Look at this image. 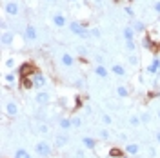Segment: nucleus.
Returning <instances> with one entry per match:
<instances>
[{
	"label": "nucleus",
	"mask_w": 160,
	"mask_h": 158,
	"mask_svg": "<svg viewBox=\"0 0 160 158\" xmlns=\"http://www.w3.org/2000/svg\"><path fill=\"white\" fill-rule=\"evenodd\" d=\"M68 26H69V31L75 33L77 37H80V38H91V33L86 27V24H82V22H69Z\"/></svg>",
	"instance_id": "obj_1"
},
{
	"label": "nucleus",
	"mask_w": 160,
	"mask_h": 158,
	"mask_svg": "<svg viewBox=\"0 0 160 158\" xmlns=\"http://www.w3.org/2000/svg\"><path fill=\"white\" fill-rule=\"evenodd\" d=\"M35 153L42 158H48L51 153H53V147H51V144L48 140H40V142L35 144Z\"/></svg>",
	"instance_id": "obj_2"
},
{
	"label": "nucleus",
	"mask_w": 160,
	"mask_h": 158,
	"mask_svg": "<svg viewBox=\"0 0 160 158\" xmlns=\"http://www.w3.org/2000/svg\"><path fill=\"white\" fill-rule=\"evenodd\" d=\"M24 38L28 40V42H33V40L38 38V31H37V27H35L33 24H28V26L24 27Z\"/></svg>",
	"instance_id": "obj_3"
},
{
	"label": "nucleus",
	"mask_w": 160,
	"mask_h": 158,
	"mask_svg": "<svg viewBox=\"0 0 160 158\" xmlns=\"http://www.w3.org/2000/svg\"><path fill=\"white\" fill-rule=\"evenodd\" d=\"M51 100V95L48 91H38L37 95H35V102L38 104V106H46V104H49Z\"/></svg>",
	"instance_id": "obj_4"
},
{
	"label": "nucleus",
	"mask_w": 160,
	"mask_h": 158,
	"mask_svg": "<svg viewBox=\"0 0 160 158\" xmlns=\"http://www.w3.org/2000/svg\"><path fill=\"white\" fill-rule=\"evenodd\" d=\"M60 62H62V66L64 67H71V66H75V57L68 53V51H64L62 55H60Z\"/></svg>",
	"instance_id": "obj_5"
},
{
	"label": "nucleus",
	"mask_w": 160,
	"mask_h": 158,
	"mask_svg": "<svg viewBox=\"0 0 160 158\" xmlns=\"http://www.w3.org/2000/svg\"><path fill=\"white\" fill-rule=\"evenodd\" d=\"M4 11H6L8 15H11V17H17L20 13V6L17 2H8V4L4 6Z\"/></svg>",
	"instance_id": "obj_6"
},
{
	"label": "nucleus",
	"mask_w": 160,
	"mask_h": 158,
	"mask_svg": "<svg viewBox=\"0 0 160 158\" xmlns=\"http://www.w3.org/2000/svg\"><path fill=\"white\" fill-rule=\"evenodd\" d=\"M53 144H55V147H57V149L66 147V146L69 144V136H68V135H57L55 140H53Z\"/></svg>",
	"instance_id": "obj_7"
},
{
	"label": "nucleus",
	"mask_w": 160,
	"mask_h": 158,
	"mask_svg": "<svg viewBox=\"0 0 160 158\" xmlns=\"http://www.w3.org/2000/svg\"><path fill=\"white\" fill-rule=\"evenodd\" d=\"M33 82H35V87L42 89L46 84H48V78H46L44 73H35V75H33Z\"/></svg>",
	"instance_id": "obj_8"
},
{
	"label": "nucleus",
	"mask_w": 160,
	"mask_h": 158,
	"mask_svg": "<svg viewBox=\"0 0 160 158\" xmlns=\"http://www.w3.org/2000/svg\"><path fill=\"white\" fill-rule=\"evenodd\" d=\"M53 26L55 27H66L68 26V20H66V17L62 15V13H57V15H53Z\"/></svg>",
	"instance_id": "obj_9"
},
{
	"label": "nucleus",
	"mask_w": 160,
	"mask_h": 158,
	"mask_svg": "<svg viewBox=\"0 0 160 158\" xmlns=\"http://www.w3.org/2000/svg\"><path fill=\"white\" fill-rule=\"evenodd\" d=\"M0 40H2V46H11L15 42V33L13 31H2Z\"/></svg>",
	"instance_id": "obj_10"
},
{
	"label": "nucleus",
	"mask_w": 160,
	"mask_h": 158,
	"mask_svg": "<svg viewBox=\"0 0 160 158\" xmlns=\"http://www.w3.org/2000/svg\"><path fill=\"white\" fill-rule=\"evenodd\" d=\"M6 113H8V116H11V118H15V116H18V106L15 104V102H8L6 104Z\"/></svg>",
	"instance_id": "obj_11"
},
{
	"label": "nucleus",
	"mask_w": 160,
	"mask_h": 158,
	"mask_svg": "<svg viewBox=\"0 0 160 158\" xmlns=\"http://www.w3.org/2000/svg\"><path fill=\"white\" fill-rule=\"evenodd\" d=\"M95 75L100 77V78H108V77H109V69H108L104 64H97V66H95Z\"/></svg>",
	"instance_id": "obj_12"
},
{
	"label": "nucleus",
	"mask_w": 160,
	"mask_h": 158,
	"mask_svg": "<svg viewBox=\"0 0 160 158\" xmlns=\"http://www.w3.org/2000/svg\"><path fill=\"white\" fill-rule=\"evenodd\" d=\"M158 71H160V58L155 57V58L151 60V64L148 66V73H149V75H157Z\"/></svg>",
	"instance_id": "obj_13"
},
{
	"label": "nucleus",
	"mask_w": 160,
	"mask_h": 158,
	"mask_svg": "<svg viewBox=\"0 0 160 158\" xmlns=\"http://www.w3.org/2000/svg\"><path fill=\"white\" fill-rule=\"evenodd\" d=\"M82 146L86 149H93L97 147V138H93V136H82Z\"/></svg>",
	"instance_id": "obj_14"
},
{
	"label": "nucleus",
	"mask_w": 160,
	"mask_h": 158,
	"mask_svg": "<svg viewBox=\"0 0 160 158\" xmlns=\"http://www.w3.org/2000/svg\"><path fill=\"white\" fill-rule=\"evenodd\" d=\"M111 73L117 75V77H126V75H128V69H126L122 64H115V66H111Z\"/></svg>",
	"instance_id": "obj_15"
},
{
	"label": "nucleus",
	"mask_w": 160,
	"mask_h": 158,
	"mask_svg": "<svg viewBox=\"0 0 160 158\" xmlns=\"http://www.w3.org/2000/svg\"><path fill=\"white\" fill-rule=\"evenodd\" d=\"M138 153H140L138 144H128V146H126V155H128V156H135V155H138Z\"/></svg>",
	"instance_id": "obj_16"
},
{
	"label": "nucleus",
	"mask_w": 160,
	"mask_h": 158,
	"mask_svg": "<svg viewBox=\"0 0 160 158\" xmlns=\"http://www.w3.org/2000/svg\"><path fill=\"white\" fill-rule=\"evenodd\" d=\"M135 29L131 27V26H126L124 29H122V37H124V40H135Z\"/></svg>",
	"instance_id": "obj_17"
},
{
	"label": "nucleus",
	"mask_w": 160,
	"mask_h": 158,
	"mask_svg": "<svg viewBox=\"0 0 160 158\" xmlns=\"http://www.w3.org/2000/svg\"><path fill=\"white\" fill-rule=\"evenodd\" d=\"M58 127L62 129V131H71V127H73L71 118H60L58 120Z\"/></svg>",
	"instance_id": "obj_18"
},
{
	"label": "nucleus",
	"mask_w": 160,
	"mask_h": 158,
	"mask_svg": "<svg viewBox=\"0 0 160 158\" xmlns=\"http://www.w3.org/2000/svg\"><path fill=\"white\" fill-rule=\"evenodd\" d=\"M131 27L135 29V33H144V29H146V24H144L142 20H133V22H131Z\"/></svg>",
	"instance_id": "obj_19"
},
{
	"label": "nucleus",
	"mask_w": 160,
	"mask_h": 158,
	"mask_svg": "<svg viewBox=\"0 0 160 158\" xmlns=\"http://www.w3.org/2000/svg\"><path fill=\"white\" fill-rule=\"evenodd\" d=\"M13 158H31V153L28 149H17L13 153Z\"/></svg>",
	"instance_id": "obj_20"
},
{
	"label": "nucleus",
	"mask_w": 160,
	"mask_h": 158,
	"mask_svg": "<svg viewBox=\"0 0 160 158\" xmlns=\"http://www.w3.org/2000/svg\"><path fill=\"white\" fill-rule=\"evenodd\" d=\"M129 126H131V127H138V126H142L140 115H131V116H129Z\"/></svg>",
	"instance_id": "obj_21"
},
{
	"label": "nucleus",
	"mask_w": 160,
	"mask_h": 158,
	"mask_svg": "<svg viewBox=\"0 0 160 158\" xmlns=\"http://www.w3.org/2000/svg\"><path fill=\"white\" fill-rule=\"evenodd\" d=\"M117 95H118L120 98H128L129 96V89L126 87V86H118L117 87Z\"/></svg>",
	"instance_id": "obj_22"
},
{
	"label": "nucleus",
	"mask_w": 160,
	"mask_h": 158,
	"mask_svg": "<svg viewBox=\"0 0 160 158\" xmlns=\"http://www.w3.org/2000/svg\"><path fill=\"white\" fill-rule=\"evenodd\" d=\"M98 138L100 140H104V142H108V140H111V133H109V129H100L98 131Z\"/></svg>",
	"instance_id": "obj_23"
},
{
	"label": "nucleus",
	"mask_w": 160,
	"mask_h": 158,
	"mask_svg": "<svg viewBox=\"0 0 160 158\" xmlns=\"http://www.w3.org/2000/svg\"><path fill=\"white\" fill-rule=\"evenodd\" d=\"M138 62H140V58L135 53H129V55H128V64H129V66H138Z\"/></svg>",
	"instance_id": "obj_24"
},
{
	"label": "nucleus",
	"mask_w": 160,
	"mask_h": 158,
	"mask_svg": "<svg viewBox=\"0 0 160 158\" xmlns=\"http://www.w3.org/2000/svg\"><path fill=\"white\" fill-rule=\"evenodd\" d=\"M71 122H73V127L75 129H80L82 127V124H84V118H82V116H73Z\"/></svg>",
	"instance_id": "obj_25"
},
{
	"label": "nucleus",
	"mask_w": 160,
	"mask_h": 158,
	"mask_svg": "<svg viewBox=\"0 0 160 158\" xmlns=\"http://www.w3.org/2000/svg\"><path fill=\"white\" fill-rule=\"evenodd\" d=\"M126 49L129 53H135L137 51V42L135 40H126Z\"/></svg>",
	"instance_id": "obj_26"
},
{
	"label": "nucleus",
	"mask_w": 160,
	"mask_h": 158,
	"mask_svg": "<svg viewBox=\"0 0 160 158\" xmlns=\"http://www.w3.org/2000/svg\"><path fill=\"white\" fill-rule=\"evenodd\" d=\"M100 120H102V124H104L106 127H109L111 124H113V118H111V115H106V113L100 116Z\"/></svg>",
	"instance_id": "obj_27"
},
{
	"label": "nucleus",
	"mask_w": 160,
	"mask_h": 158,
	"mask_svg": "<svg viewBox=\"0 0 160 158\" xmlns=\"http://www.w3.org/2000/svg\"><path fill=\"white\" fill-rule=\"evenodd\" d=\"M142 46H144V49H148V51L153 49V42H151L149 37H144V40H142Z\"/></svg>",
	"instance_id": "obj_28"
},
{
	"label": "nucleus",
	"mask_w": 160,
	"mask_h": 158,
	"mask_svg": "<svg viewBox=\"0 0 160 158\" xmlns=\"http://www.w3.org/2000/svg\"><path fill=\"white\" fill-rule=\"evenodd\" d=\"M4 80H6V84H15L17 82V75L15 73H8V75H4Z\"/></svg>",
	"instance_id": "obj_29"
},
{
	"label": "nucleus",
	"mask_w": 160,
	"mask_h": 158,
	"mask_svg": "<svg viewBox=\"0 0 160 158\" xmlns=\"http://www.w3.org/2000/svg\"><path fill=\"white\" fill-rule=\"evenodd\" d=\"M109 156H113V158H120V156H124V153H122L120 149H117V147H111V149H109Z\"/></svg>",
	"instance_id": "obj_30"
},
{
	"label": "nucleus",
	"mask_w": 160,
	"mask_h": 158,
	"mask_svg": "<svg viewBox=\"0 0 160 158\" xmlns=\"http://www.w3.org/2000/svg\"><path fill=\"white\" fill-rule=\"evenodd\" d=\"M140 120H142V124H149L151 122V115L148 111H144V113H140Z\"/></svg>",
	"instance_id": "obj_31"
},
{
	"label": "nucleus",
	"mask_w": 160,
	"mask_h": 158,
	"mask_svg": "<svg viewBox=\"0 0 160 158\" xmlns=\"http://www.w3.org/2000/svg\"><path fill=\"white\" fill-rule=\"evenodd\" d=\"M91 33V38H100L102 37V31L98 29V27H93V29H89Z\"/></svg>",
	"instance_id": "obj_32"
},
{
	"label": "nucleus",
	"mask_w": 160,
	"mask_h": 158,
	"mask_svg": "<svg viewBox=\"0 0 160 158\" xmlns=\"http://www.w3.org/2000/svg\"><path fill=\"white\" fill-rule=\"evenodd\" d=\"M4 66H6L8 69H13V67L17 66V62H15V58H8L6 62H4Z\"/></svg>",
	"instance_id": "obj_33"
},
{
	"label": "nucleus",
	"mask_w": 160,
	"mask_h": 158,
	"mask_svg": "<svg viewBox=\"0 0 160 158\" xmlns=\"http://www.w3.org/2000/svg\"><path fill=\"white\" fill-rule=\"evenodd\" d=\"M37 131H38V133H42V135H46V133H49V127H48L46 124H38Z\"/></svg>",
	"instance_id": "obj_34"
},
{
	"label": "nucleus",
	"mask_w": 160,
	"mask_h": 158,
	"mask_svg": "<svg viewBox=\"0 0 160 158\" xmlns=\"http://www.w3.org/2000/svg\"><path fill=\"white\" fill-rule=\"evenodd\" d=\"M86 155H88V153H86L84 149H77L75 155H73V158H86Z\"/></svg>",
	"instance_id": "obj_35"
},
{
	"label": "nucleus",
	"mask_w": 160,
	"mask_h": 158,
	"mask_svg": "<svg viewBox=\"0 0 160 158\" xmlns=\"http://www.w3.org/2000/svg\"><path fill=\"white\" fill-rule=\"evenodd\" d=\"M124 13H126L128 17H131V18L135 17V9H133V7H129V6H128V7H124Z\"/></svg>",
	"instance_id": "obj_36"
},
{
	"label": "nucleus",
	"mask_w": 160,
	"mask_h": 158,
	"mask_svg": "<svg viewBox=\"0 0 160 158\" xmlns=\"http://www.w3.org/2000/svg\"><path fill=\"white\" fill-rule=\"evenodd\" d=\"M77 51H78L80 57H86V55H88V47H84V46H78V47H77Z\"/></svg>",
	"instance_id": "obj_37"
},
{
	"label": "nucleus",
	"mask_w": 160,
	"mask_h": 158,
	"mask_svg": "<svg viewBox=\"0 0 160 158\" xmlns=\"http://www.w3.org/2000/svg\"><path fill=\"white\" fill-rule=\"evenodd\" d=\"M153 9H155V13H157V15H160V2H155Z\"/></svg>",
	"instance_id": "obj_38"
},
{
	"label": "nucleus",
	"mask_w": 160,
	"mask_h": 158,
	"mask_svg": "<svg viewBox=\"0 0 160 158\" xmlns=\"http://www.w3.org/2000/svg\"><path fill=\"white\" fill-rule=\"evenodd\" d=\"M149 156H157V151H155V147H149Z\"/></svg>",
	"instance_id": "obj_39"
},
{
	"label": "nucleus",
	"mask_w": 160,
	"mask_h": 158,
	"mask_svg": "<svg viewBox=\"0 0 160 158\" xmlns=\"http://www.w3.org/2000/svg\"><path fill=\"white\" fill-rule=\"evenodd\" d=\"M84 109H86V115H91V113H93V109H91V106H86Z\"/></svg>",
	"instance_id": "obj_40"
},
{
	"label": "nucleus",
	"mask_w": 160,
	"mask_h": 158,
	"mask_svg": "<svg viewBox=\"0 0 160 158\" xmlns=\"http://www.w3.org/2000/svg\"><path fill=\"white\" fill-rule=\"evenodd\" d=\"M120 140H122V142H126V140H128V135H126V133H122V135H120Z\"/></svg>",
	"instance_id": "obj_41"
},
{
	"label": "nucleus",
	"mask_w": 160,
	"mask_h": 158,
	"mask_svg": "<svg viewBox=\"0 0 160 158\" xmlns=\"http://www.w3.org/2000/svg\"><path fill=\"white\" fill-rule=\"evenodd\" d=\"M155 140H157V142L160 144V131H157V135H155Z\"/></svg>",
	"instance_id": "obj_42"
},
{
	"label": "nucleus",
	"mask_w": 160,
	"mask_h": 158,
	"mask_svg": "<svg viewBox=\"0 0 160 158\" xmlns=\"http://www.w3.org/2000/svg\"><path fill=\"white\" fill-rule=\"evenodd\" d=\"M95 2H97V4H104V0H95Z\"/></svg>",
	"instance_id": "obj_43"
},
{
	"label": "nucleus",
	"mask_w": 160,
	"mask_h": 158,
	"mask_svg": "<svg viewBox=\"0 0 160 158\" xmlns=\"http://www.w3.org/2000/svg\"><path fill=\"white\" fill-rule=\"evenodd\" d=\"M158 118H160V109H158Z\"/></svg>",
	"instance_id": "obj_44"
},
{
	"label": "nucleus",
	"mask_w": 160,
	"mask_h": 158,
	"mask_svg": "<svg viewBox=\"0 0 160 158\" xmlns=\"http://www.w3.org/2000/svg\"><path fill=\"white\" fill-rule=\"evenodd\" d=\"M69 2H77V0H69Z\"/></svg>",
	"instance_id": "obj_45"
},
{
	"label": "nucleus",
	"mask_w": 160,
	"mask_h": 158,
	"mask_svg": "<svg viewBox=\"0 0 160 158\" xmlns=\"http://www.w3.org/2000/svg\"><path fill=\"white\" fill-rule=\"evenodd\" d=\"M115 2H122V0H115Z\"/></svg>",
	"instance_id": "obj_46"
},
{
	"label": "nucleus",
	"mask_w": 160,
	"mask_h": 158,
	"mask_svg": "<svg viewBox=\"0 0 160 158\" xmlns=\"http://www.w3.org/2000/svg\"><path fill=\"white\" fill-rule=\"evenodd\" d=\"M48 2H53V0H48Z\"/></svg>",
	"instance_id": "obj_47"
},
{
	"label": "nucleus",
	"mask_w": 160,
	"mask_h": 158,
	"mask_svg": "<svg viewBox=\"0 0 160 158\" xmlns=\"http://www.w3.org/2000/svg\"><path fill=\"white\" fill-rule=\"evenodd\" d=\"M158 24H160V18H158Z\"/></svg>",
	"instance_id": "obj_48"
}]
</instances>
